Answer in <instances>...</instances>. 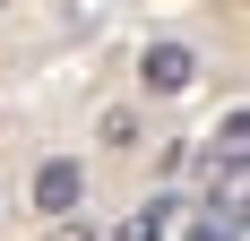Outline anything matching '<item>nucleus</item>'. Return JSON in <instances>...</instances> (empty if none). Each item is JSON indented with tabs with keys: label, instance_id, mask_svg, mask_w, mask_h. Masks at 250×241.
Instances as JSON below:
<instances>
[{
	"label": "nucleus",
	"instance_id": "obj_3",
	"mask_svg": "<svg viewBox=\"0 0 250 241\" xmlns=\"http://www.w3.org/2000/svg\"><path fill=\"white\" fill-rule=\"evenodd\" d=\"M164 216H173V198H147V207H138V216H129L112 241H164Z\"/></svg>",
	"mask_w": 250,
	"mask_h": 241
},
{
	"label": "nucleus",
	"instance_id": "obj_7",
	"mask_svg": "<svg viewBox=\"0 0 250 241\" xmlns=\"http://www.w3.org/2000/svg\"><path fill=\"white\" fill-rule=\"evenodd\" d=\"M52 241H95V233H86V224H69V216H61V224H52Z\"/></svg>",
	"mask_w": 250,
	"mask_h": 241
},
{
	"label": "nucleus",
	"instance_id": "obj_1",
	"mask_svg": "<svg viewBox=\"0 0 250 241\" xmlns=\"http://www.w3.org/2000/svg\"><path fill=\"white\" fill-rule=\"evenodd\" d=\"M78 207H86V172H78V155H43V164H35V216H78Z\"/></svg>",
	"mask_w": 250,
	"mask_h": 241
},
{
	"label": "nucleus",
	"instance_id": "obj_5",
	"mask_svg": "<svg viewBox=\"0 0 250 241\" xmlns=\"http://www.w3.org/2000/svg\"><path fill=\"white\" fill-rule=\"evenodd\" d=\"M242 138H250V120H242V112H225V129H216V155H225V164H242Z\"/></svg>",
	"mask_w": 250,
	"mask_h": 241
},
{
	"label": "nucleus",
	"instance_id": "obj_6",
	"mask_svg": "<svg viewBox=\"0 0 250 241\" xmlns=\"http://www.w3.org/2000/svg\"><path fill=\"white\" fill-rule=\"evenodd\" d=\"M129 129H138L129 112H104V120H95V138H104V146H129Z\"/></svg>",
	"mask_w": 250,
	"mask_h": 241
},
{
	"label": "nucleus",
	"instance_id": "obj_2",
	"mask_svg": "<svg viewBox=\"0 0 250 241\" xmlns=\"http://www.w3.org/2000/svg\"><path fill=\"white\" fill-rule=\"evenodd\" d=\"M190 78H199V52L190 43H147L138 52V86H147V95H181Z\"/></svg>",
	"mask_w": 250,
	"mask_h": 241
},
{
	"label": "nucleus",
	"instance_id": "obj_4",
	"mask_svg": "<svg viewBox=\"0 0 250 241\" xmlns=\"http://www.w3.org/2000/svg\"><path fill=\"white\" fill-rule=\"evenodd\" d=\"M190 241H242V207H207Z\"/></svg>",
	"mask_w": 250,
	"mask_h": 241
}]
</instances>
